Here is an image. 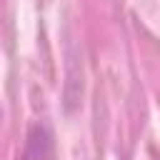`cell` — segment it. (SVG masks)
Segmentation results:
<instances>
[{"label": "cell", "mask_w": 160, "mask_h": 160, "mask_svg": "<svg viewBox=\"0 0 160 160\" xmlns=\"http://www.w3.org/2000/svg\"><path fill=\"white\" fill-rule=\"evenodd\" d=\"M18 160H55V148H52V132L45 125H32L25 140L22 152Z\"/></svg>", "instance_id": "cell-1"}]
</instances>
